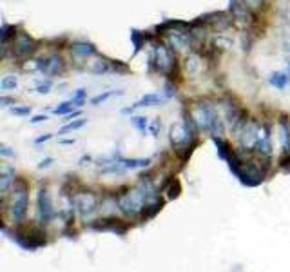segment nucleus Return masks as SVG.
I'll list each match as a JSON object with an SVG mask.
<instances>
[{"label": "nucleus", "mask_w": 290, "mask_h": 272, "mask_svg": "<svg viewBox=\"0 0 290 272\" xmlns=\"http://www.w3.org/2000/svg\"><path fill=\"white\" fill-rule=\"evenodd\" d=\"M35 49H36V42L29 35H26V33H20L13 40V54L18 56V58H27L29 54L35 53Z\"/></svg>", "instance_id": "nucleus-9"}, {"label": "nucleus", "mask_w": 290, "mask_h": 272, "mask_svg": "<svg viewBox=\"0 0 290 272\" xmlns=\"http://www.w3.org/2000/svg\"><path fill=\"white\" fill-rule=\"evenodd\" d=\"M200 69V64H198V58L196 56H190V58H187V71L189 73H194Z\"/></svg>", "instance_id": "nucleus-31"}, {"label": "nucleus", "mask_w": 290, "mask_h": 272, "mask_svg": "<svg viewBox=\"0 0 290 272\" xmlns=\"http://www.w3.org/2000/svg\"><path fill=\"white\" fill-rule=\"evenodd\" d=\"M27 207H29V194H27V187L24 182H20L18 187L13 190V200L9 205V216H11L13 223L22 225L27 216Z\"/></svg>", "instance_id": "nucleus-4"}, {"label": "nucleus", "mask_w": 290, "mask_h": 272, "mask_svg": "<svg viewBox=\"0 0 290 272\" xmlns=\"http://www.w3.org/2000/svg\"><path fill=\"white\" fill-rule=\"evenodd\" d=\"M279 129H281V147L283 151H290V124L287 118L279 120Z\"/></svg>", "instance_id": "nucleus-16"}, {"label": "nucleus", "mask_w": 290, "mask_h": 272, "mask_svg": "<svg viewBox=\"0 0 290 272\" xmlns=\"http://www.w3.org/2000/svg\"><path fill=\"white\" fill-rule=\"evenodd\" d=\"M53 158H46V160H42L40 163H38V169H48V167H51V163H53Z\"/></svg>", "instance_id": "nucleus-35"}, {"label": "nucleus", "mask_w": 290, "mask_h": 272, "mask_svg": "<svg viewBox=\"0 0 290 272\" xmlns=\"http://www.w3.org/2000/svg\"><path fill=\"white\" fill-rule=\"evenodd\" d=\"M289 80H290V77H287V73H272V75H270V78H268L270 85H274V87H278V89L287 87Z\"/></svg>", "instance_id": "nucleus-20"}, {"label": "nucleus", "mask_w": 290, "mask_h": 272, "mask_svg": "<svg viewBox=\"0 0 290 272\" xmlns=\"http://www.w3.org/2000/svg\"><path fill=\"white\" fill-rule=\"evenodd\" d=\"M250 151H256L260 156H270L272 153V142H270V129L268 125H261L258 129V140Z\"/></svg>", "instance_id": "nucleus-10"}, {"label": "nucleus", "mask_w": 290, "mask_h": 272, "mask_svg": "<svg viewBox=\"0 0 290 272\" xmlns=\"http://www.w3.org/2000/svg\"><path fill=\"white\" fill-rule=\"evenodd\" d=\"M85 124H87V120H83V118H75V120H71V122H67V124H65L64 127H60V129H58V135H67V133H73V131L82 129V127H83Z\"/></svg>", "instance_id": "nucleus-18"}, {"label": "nucleus", "mask_w": 290, "mask_h": 272, "mask_svg": "<svg viewBox=\"0 0 290 272\" xmlns=\"http://www.w3.org/2000/svg\"><path fill=\"white\" fill-rule=\"evenodd\" d=\"M65 118L67 120H73V118H80V111H71L65 114Z\"/></svg>", "instance_id": "nucleus-39"}, {"label": "nucleus", "mask_w": 290, "mask_h": 272, "mask_svg": "<svg viewBox=\"0 0 290 272\" xmlns=\"http://www.w3.org/2000/svg\"><path fill=\"white\" fill-rule=\"evenodd\" d=\"M17 35V26H11V24H2V29H0V38H2V46L6 48L9 38H15Z\"/></svg>", "instance_id": "nucleus-19"}, {"label": "nucleus", "mask_w": 290, "mask_h": 272, "mask_svg": "<svg viewBox=\"0 0 290 272\" xmlns=\"http://www.w3.org/2000/svg\"><path fill=\"white\" fill-rule=\"evenodd\" d=\"M51 85H53V82H51V80H46V82L38 83V85H36V93H38V95H48L49 89H51Z\"/></svg>", "instance_id": "nucleus-28"}, {"label": "nucleus", "mask_w": 290, "mask_h": 272, "mask_svg": "<svg viewBox=\"0 0 290 272\" xmlns=\"http://www.w3.org/2000/svg\"><path fill=\"white\" fill-rule=\"evenodd\" d=\"M163 89H165V98H167V100L176 95V85H174L172 82H167L165 87H163Z\"/></svg>", "instance_id": "nucleus-32"}, {"label": "nucleus", "mask_w": 290, "mask_h": 272, "mask_svg": "<svg viewBox=\"0 0 290 272\" xmlns=\"http://www.w3.org/2000/svg\"><path fill=\"white\" fill-rule=\"evenodd\" d=\"M71 53L78 58H89V56H95L98 54L96 48L93 44H89V42H77V44H73L71 46Z\"/></svg>", "instance_id": "nucleus-12"}, {"label": "nucleus", "mask_w": 290, "mask_h": 272, "mask_svg": "<svg viewBox=\"0 0 290 272\" xmlns=\"http://www.w3.org/2000/svg\"><path fill=\"white\" fill-rule=\"evenodd\" d=\"M46 120H48V116H46V114H36V116H33L29 122H31V124H42V122H46Z\"/></svg>", "instance_id": "nucleus-34"}, {"label": "nucleus", "mask_w": 290, "mask_h": 272, "mask_svg": "<svg viewBox=\"0 0 290 272\" xmlns=\"http://www.w3.org/2000/svg\"><path fill=\"white\" fill-rule=\"evenodd\" d=\"M198 116H196V122L200 125L202 131H207L211 133V136H223V124L219 120L218 112L214 111L211 106H198Z\"/></svg>", "instance_id": "nucleus-5"}, {"label": "nucleus", "mask_w": 290, "mask_h": 272, "mask_svg": "<svg viewBox=\"0 0 290 272\" xmlns=\"http://www.w3.org/2000/svg\"><path fill=\"white\" fill-rule=\"evenodd\" d=\"M180 192H182L180 182H178V180H171V182H169V187H167V198H169V200H176L178 196H180Z\"/></svg>", "instance_id": "nucleus-23"}, {"label": "nucleus", "mask_w": 290, "mask_h": 272, "mask_svg": "<svg viewBox=\"0 0 290 272\" xmlns=\"http://www.w3.org/2000/svg\"><path fill=\"white\" fill-rule=\"evenodd\" d=\"M53 138V135H44V136H38L35 140V143L38 145V143H44V142H48V140H51Z\"/></svg>", "instance_id": "nucleus-38"}, {"label": "nucleus", "mask_w": 290, "mask_h": 272, "mask_svg": "<svg viewBox=\"0 0 290 272\" xmlns=\"http://www.w3.org/2000/svg\"><path fill=\"white\" fill-rule=\"evenodd\" d=\"M278 167L283 172H290V151H283L281 158L278 160Z\"/></svg>", "instance_id": "nucleus-27"}, {"label": "nucleus", "mask_w": 290, "mask_h": 272, "mask_svg": "<svg viewBox=\"0 0 290 272\" xmlns=\"http://www.w3.org/2000/svg\"><path fill=\"white\" fill-rule=\"evenodd\" d=\"M160 129H161V122H160V118H154V120H153V124L149 125V131H151V135H153V136H158V135H160Z\"/></svg>", "instance_id": "nucleus-30"}, {"label": "nucleus", "mask_w": 290, "mask_h": 272, "mask_svg": "<svg viewBox=\"0 0 290 272\" xmlns=\"http://www.w3.org/2000/svg\"><path fill=\"white\" fill-rule=\"evenodd\" d=\"M114 95H124V91H104V93H100V95H96L95 98H91V106H100L102 102L109 100L111 96Z\"/></svg>", "instance_id": "nucleus-22"}, {"label": "nucleus", "mask_w": 290, "mask_h": 272, "mask_svg": "<svg viewBox=\"0 0 290 272\" xmlns=\"http://www.w3.org/2000/svg\"><path fill=\"white\" fill-rule=\"evenodd\" d=\"M13 98H9V96H2V98H0V106L2 107H9V104H13Z\"/></svg>", "instance_id": "nucleus-36"}, {"label": "nucleus", "mask_w": 290, "mask_h": 272, "mask_svg": "<svg viewBox=\"0 0 290 272\" xmlns=\"http://www.w3.org/2000/svg\"><path fill=\"white\" fill-rule=\"evenodd\" d=\"M289 83H290V80H289Z\"/></svg>", "instance_id": "nucleus-44"}, {"label": "nucleus", "mask_w": 290, "mask_h": 272, "mask_svg": "<svg viewBox=\"0 0 290 272\" xmlns=\"http://www.w3.org/2000/svg\"><path fill=\"white\" fill-rule=\"evenodd\" d=\"M131 124L134 125L140 133H147L149 131V120L145 116H132L131 118Z\"/></svg>", "instance_id": "nucleus-25"}, {"label": "nucleus", "mask_w": 290, "mask_h": 272, "mask_svg": "<svg viewBox=\"0 0 290 272\" xmlns=\"http://www.w3.org/2000/svg\"><path fill=\"white\" fill-rule=\"evenodd\" d=\"M113 158L116 162H120L125 169H131V171H134V169H143V167H149L151 163V158H124L120 153H113Z\"/></svg>", "instance_id": "nucleus-11"}, {"label": "nucleus", "mask_w": 290, "mask_h": 272, "mask_svg": "<svg viewBox=\"0 0 290 272\" xmlns=\"http://www.w3.org/2000/svg\"><path fill=\"white\" fill-rule=\"evenodd\" d=\"M73 109H75V104H73V98H71V100L62 102L60 106L54 107L53 112H54V114H58V116H62V114H67V112H71Z\"/></svg>", "instance_id": "nucleus-26"}, {"label": "nucleus", "mask_w": 290, "mask_h": 272, "mask_svg": "<svg viewBox=\"0 0 290 272\" xmlns=\"http://www.w3.org/2000/svg\"><path fill=\"white\" fill-rule=\"evenodd\" d=\"M18 85V78L15 75H7V77L2 78V82H0V89L2 91H9V89H15Z\"/></svg>", "instance_id": "nucleus-24"}, {"label": "nucleus", "mask_w": 290, "mask_h": 272, "mask_svg": "<svg viewBox=\"0 0 290 272\" xmlns=\"http://www.w3.org/2000/svg\"><path fill=\"white\" fill-rule=\"evenodd\" d=\"M163 205H165V201L160 200V198H156V200L149 201L147 205L143 207V211H142V219H143V221H147V219L154 218V216H156V214H158L161 209H163Z\"/></svg>", "instance_id": "nucleus-14"}, {"label": "nucleus", "mask_w": 290, "mask_h": 272, "mask_svg": "<svg viewBox=\"0 0 290 272\" xmlns=\"http://www.w3.org/2000/svg\"><path fill=\"white\" fill-rule=\"evenodd\" d=\"M36 67L42 75H48V77H56V75H62L65 69L64 60L60 58L58 54H53V56H48V58H40L36 62Z\"/></svg>", "instance_id": "nucleus-8"}, {"label": "nucleus", "mask_w": 290, "mask_h": 272, "mask_svg": "<svg viewBox=\"0 0 290 272\" xmlns=\"http://www.w3.org/2000/svg\"><path fill=\"white\" fill-rule=\"evenodd\" d=\"M62 145H73L75 143V138H65V140H60Z\"/></svg>", "instance_id": "nucleus-41"}, {"label": "nucleus", "mask_w": 290, "mask_h": 272, "mask_svg": "<svg viewBox=\"0 0 290 272\" xmlns=\"http://www.w3.org/2000/svg\"><path fill=\"white\" fill-rule=\"evenodd\" d=\"M167 98L165 95H160V93H149V95L142 96L140 100L134 104V107L136 109H140V107H153V106H160V104H163Z\"/></svg>", "instance_id": "nucleus-13"}, {"label": "nucleus", "mask_w": 290, "mask_h": 272, "mask_svg": "<svg viewBox=\"0 0 290 272\" xmlns=\"http://www.w3.org/2000/svg\"><path fill=\"white\" fill-rule=\"evenodd\" d=\"M36 207H38V218L40 223L46 225L54 218V209L53 201H51V194H49L48 187H42L36 196Z\"/></svg>", "instance_id": "nucleus-7"}, {"label": "nucleus", "mask_w": 290, "mask_h": 272, "mask_svg": "<svg viewBox=\"0 0 290 272\" xmlns=\"http://www.w3.org/2000/svg\"><path fill=\"white\" fill-rule=\"evenodd\" d=\"M145 40H147V35H145V33H142V31H138V29L131 31V42H132V46H134V54L140 53V49L145 46Z\"/></svg>", "instance_id": "nucleus-17"}, {"label": "nucleus", "mask_w": 290, "mask_h": 272, "mask_svg": "<svg viewBox=\"0 0 290 272\" xmlns=\"http://www.w3.org/2000/svg\"><path fill=\"white\" fill-rule=\"evenodd\" d=\"M116 201H118L120 213L125 216H138L142 214L143 207L147 205V198L140 187L136 189H127L125 192L116 194Z\"/></svg>", "instance_id": "nucleus-2"}, {"label": "nucleus", "mask_w": 290, "mask_h": 272, "mask_svg": "<svg viewBox=\"0 0 290 272\" xmlns=\"http://www.w3.org/2000/svg\"><path fill=\"white\" fill-rule=\"evenodd\" d=\"M149 71H158L163 77L172 78L178 73V62L176 54L172 53L171 49L156 44L153 49V53L149 54Z\"/></svg>", "instance_id": "nucleus-1"}, {"label": "nucleus", "mask_w": 290, "mask_h": 272, "mask_svg": "<svg viewBox=\"0 0 290 272\" xmlns=\"http://www.w3.org/2000/svg\"><path fill=\"white\" fill-rule=\"evenodd\" d=\"M11 185H15V171L11 167H4L2 174H0V192L7 194V190H9Z\"/></svg>", "instance_id": "nucleus-15"}, {"label": "nucleus", "mask_w": 290, "mask_h": 272, "mask_svg": "<svg viewBox=\"0 0 290 272\" xmlns=\"http://www.w3.org/2000/svg\"><path fill=\"white\" fill-rule=\"evenodd\" d=\"M111 71H113V65H111V62H105V60H98L91 67L93 75H105V73H111Z\"/></svg>", "instance_id": "nucleus-21"}, {"label": "nucleus", "mask_w": 290, "mask_h": 272, "mask_svg": "<svg viewBox=\"0 0 290 272\" xmlns=\"http://www.w3.org/2000/svg\"><path fill=\"white\" fill-rule=\"evenodd\" d=\"M91 160H93L91 156H82V158H80V165H85V162H91Z\"/></svg>", "instance_id": "nucleus-42"}, {"label": "nucleus", "mask_w": 290, "mask_h": 272, "mask_svg": "<svg viewBox=\"0 0 290 272\" xmlns=\"http://www.w3.org/2000/svg\"><path fill=\"white\" fill-rule=\"evenodd\" d=\"M289 67H290V60H289Z\"/></svg>", "instance_id": "nucleus-43"}, {"label": "nucleus", "mask_w": 290, "mask_h": 272, "mask_svg": "<svg viewBox=\"0 0 290 272\" xmlns=\"http://www.w3.org/2000/svg\"><path fill=\"white\" fill-rule=\"evenodd\" d=\"M73 201V207L77 211L82 218L93 214L98 209V198H96L93 192H80V194H75L71 198Z\"/></svg>", "instance_id": "nucleus-6"}, {"label": "nucleus", "mask_w": 290, "mask_h": 272, "mask_svg": "<svg viewBox=\"0 0 290 272\" xmlns=\"http://www.w3.org/2000/svg\"><path fill=\"white\" fill-rule=\"evenodd\" d=\"M245 6H250V7H258L261 4V0H241Z\"/></svg>", "instance_id": "nucleus-37"}, {"label": "nucleus", "mask_w": 290, "mask_h": 272, "mask_svg": "<svg viewBox=\"0 0 290 272\" xmlns=\"http://www.w3.org/2000/svg\"><path fill=\"white\" fill-rule=\"evenodd\" d=\"M9 111L13 112V114H17V116H26V114H31V107L29 106H24V107H11Z\"/></svg>", "instance_id": "nucleus-29"}, {"label": "nucleus", "mask_w": 290, "mask_h": 272, "mask_svg": "<svg viewBox=\"0 0 290 272\" xmlns=\"http://www.w3.org/2000/svg\"><path fill=\"white\" fill-rule=\"evenodd\" d=\"M13 240L24 250H31V252H35V250H38V248L48 243L46 242V232L42 231L38 225L20 227L18 231L13 232Z\"/></svg>", "instance_id": "nucleus-3"}, {"label": "nucleus", "mask_w": 290, "mask_h": 272, "mask_svg": "<svg viewBox=\"0 0 290 272\" xmlns=\"http://www.w3.org/2000/svg\"><path fill=\"white\" fill-rule=\"evenodd\" d=\"M85 95H87V93H85V89H78L73 98H83V100H85Z\"/></svg>", "instance_id": "nucleus-40"}, {"label": "nucleus", "mask_w": 290, "mask_h": 272, "mask_svg": "<svg viewBox=\"0 0 290 272\" xmlns=\"http://www.w3.org/2000/svg\"><path fill=\"white\" fill-rule=\"evenodd\" d=\"M0 154L4 158H9V156H15V151H11V147H7V145H0Z\"/></svg>", "instance_id": "nucleus-33"}]
</instances>
